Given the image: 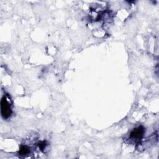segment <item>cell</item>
<instances>
[{
    "mask_svg": "<svg viewBox=\"0 0 159 159\" xmlns=\"http://www.w3.org/2000/svg\"><path fill=\"white\" fill-rule=\"evenodd\" d=\"M29 152V149L27 148V146L22 145L19 149V154H21V155H26V154H28Z\"/></svg>",
    "mask_w": 159,
    "mask_h": 159,
    "instance_id": "3957f363",
    "label": "cell"
},
{
    "mask_svg": "<svg viewBox=\"0 0 159 159\" xmlns=\"http://www.w3.org/2000/svg\"><path fill=\"white\" fill-rule=\"evenodd\" d=\"M144 132V128L142 126H139L134 129L131 132L130 137L135 140H139L142 138Z\"/></svg>",
    "mask_w": 159,
    "mask_h": 159,
    "instance_id": "7a4b0ae2",
    "label": "cell"
},
{
    "mask_svg": "<svg viewBox=\"0 0 159 159\" xmlns=\"http://www.w3.org/2000/svg\"><path fill=\"white\" fill-rule=\"evenodd\" d=\"M39 149H40V150H43L45 148V146H46V143L45 141H42V142H41L39 145Z\"/></svg>",
    "mask_w": 159,
    "mask_h": 159,
    "instance_id": "277c9868",
    "label": "cell"
},
{
    "mask_svg": "<svg viewBox=\"0 0 159 159\" xmlns=\"http://www.w3.org/2000/svg\"><path fill=\"white\" fill-rule=\"evenodd\" d=\"M1 111L2 116L4 119L9 118L12 114L11 104L5 96L3 97L1 101Z\"/></svg>",
    "mask_w": 159,
    "mask_h": 159,
    "instance_id": "6da1fadb",
    "label": "cell"
}]
</instances>
